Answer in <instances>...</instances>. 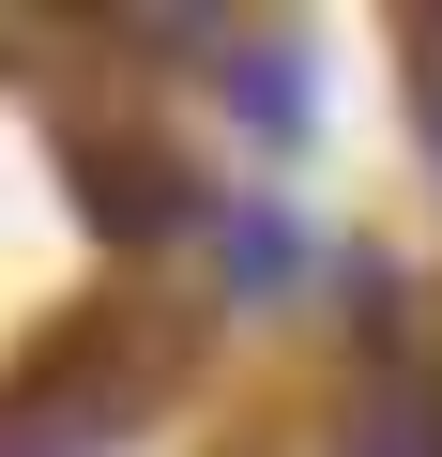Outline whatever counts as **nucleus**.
<instances>
[{
  "label": "nucleus",
  "instance_id": "obj_1",
  "mask_svg": "<svg viewBox=\"0 0 442 457\" xmlns=\"http://www.w3.org/2000/svg\"><path fill=\"white\" fill-rule=\"evenodd\" d=\"M77 183H92V213H107V228H122V245H153V228H168V213H183V198H168V168H153V153H92V168H77Z\"/></svg>",
  "mask_w": 442,
  "mask_h": 457
},
{
  "label": "nucleus",
  "instance_id": "obj_2",
  "mask_svg": "<svg viewBox=\"0 0 442 457\" xmlns=\"http://www.w3.org/2000/svg\"><path fill=\"white\" fill-rule=\"evenodd\" d=\"M336 457H442V396H381V411H351Z\"/></svg>",
  "mask_w": 442,
  "mask_h": 457
},
{
  "label": "nucleus",
  "instance_id": "obj_3",
  "mask_svg": "<svg viewBox=\"0 0 442 457\" xmlns=\"http://www.w3.org/2000/svg\"><path fill=\"white\" fill-rule=\"evenodd\" d=\"M412 107H427V153H442V62H427V92H412Z\"/></svg>",
  "mask_w": 442,
  "mask_h": 457
}]
</instances>
